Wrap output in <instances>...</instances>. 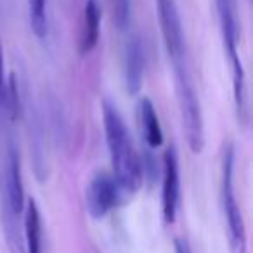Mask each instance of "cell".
<instances>
[{
	"instance_id": "cell-1",
	"label": "cell",
	"mask_w": 253,
	"mask_h": 253,
	"mask_svg": "<svg viewBox=\"0 0 253 253\" xmlns=\"http://www.w3.org/2000/svg\"><path fill=\"white\" fill-rule=\"evenodd\" d=\"M102 122L113 165V180L118 189L120 201H125L134 196L142 184L141 158L135 153L125 122L113 102H102Z\"/></svg>"
},
{
	"instance_id": "cell-2",
	"label": "cell",
	"mask_w": 253,
	"mask_h": 253,
	"mask_svg": "<svg viewBox=\"0 0 253 253\" xmlns=\"http://www.w3.org/2000/svg\"><path fill=\"white\" fill-rule=\"evenodd\" d=\"M25 211V187H23L21 162L16 146L9 144L5 167L0 179V215L7 246L11 253H25L21 215Z\"/></svg>"
},
{
	"instance_id": "cell-3",
	"label": "cell",
	"mask_w": 253,
	"mask_h": 253,
	"mask_svg": "<svg viewBox=\"0 0 253 253\" xmlns=\"http://www.w3.org/2000/svg\"><path fill=\"white\" fill-rule=\"evenodd\" d=\"M173 73H175V88L177 101H179L180 115L184 122V132L187 137V146L194 155H200L205 146V128H203V115H201L200 97H198L196 87H194L193 77H191L189 66H187L186 56L172 61Z\"/></svg>"
},
{
	"instance_id": "cell-4",
	"label": "cell",
	"mask_w": 253,
	"mask_h": 253,
	"mask_svg": "<svg viewBox=\"0 0 253 253\" xmlns=\"http://www.w3.org/2000/svg\"><path fill=\"white\" fill-rule=\"evenodd\" d=\"M220 23V33L224 49L229 56L232 71V90H234V102L238 118L246 122V85L245 70H243L241 57L238 52V14H236V0H215Z\"/></svg>"
},
{
	"instance_id": "cell-5",
	"label": "cell",
	"mask_w": 253,
	"mask_h": 253,
	"mask_svg": "<svg viewBox=\"0 0 253 253\" xmlns=\"http://www.w3.org/2000/svg\"><path fill=\"white\" fill-rule=\"evenodd\" d=\"M222 207H224L231 253H246V227L234 193V146L222 153Z\"/></svg>"
},
{
	"instance_id": "cell-6",
	"label": "cell",
	"mask_w": 253,
	"mask_h": 253,
	"mask_svg": "<svg viewBox=\"0 0 253 253\" xmlns=\"http://www.w3.org/2000/svg\"><path fill=\"white\" fill-rule=\"evenodd\" d=\"M158 11L160 30H162L163 43L172 61L186 56V42H184L182 21H180L179 7L175 0H155Z\"/></svg>"
},
{
	"instance_id": "cell-7",
	"label": "cell",
	"mask_w": 253,
	"mask_h": 253,
	"mask_svg": "<svg viewBox=\"0 0 253 253\" xmlns=\"http://www.w3.org/2000/svg\"><path fill=\"white\" fill-rule=\"evenodd\" d=\"M120 194L113 175L99 172L88 182L85 189V205L92 218H102L118 205Z\"/></svg>"
},
{
	"instance_id": "cell-8",
	"label": "cell",
	"mask_w": 253,
	"mask_h": 253,
	"mask_svg": "<svg viewBox=\"0 0 253 253\" xmlns=\"http://www.w3.org/2000/svg\"><path fill=\"white\" fill-rule=\"evenodd\" d=\"M180 200V172L179 158L173 146H170L163 155V186H162V207L163 218L167 224H172L177 217Z\"/></svg>"
},
{
	"instance_id": "cell-9",
	"label": "cell",
	"mask_w": 253,
	"mask_h": 253,
	"mask_svg": "<svg viewBox=\"0 0 253 253\" xmlns=\"http://www.w3.org/2000/svg\"><path fill=\"white\" fill-rule=\"evenodd\" d=\"M144 47L137 35H132L125 43V54H123V75H125L126 90L130 95H137L142 88L144 80Z\"/></svg>"
},
{
	"instance_id": "cell-10",
	"label": "cell",
	"mask_w": 253,
	"mask_h": 253,
	"mask_svg": "<svg viewBox=\"0 0 253 253\" xmlns=\"http://www.w3.org/2000/svg\"><path fill=\"white\" fill-rule=\"evenodd\" d=\"M102 9L99 0H87L84 7V21H82L80 40H78V52L87 56L95 49L99 42V28H101Z\"/></svg>"
},
{
	"instance_id": "cell-11",
	"label": "cell",
	"mask_w": 253,
	"mask_h": 253,
	"mask_svg": "<svg viewBox=\"0 0 253 253\" xmlns=\"http://www.w3.org/2000/svg\"><path fill=\"white\" fill-rule=\"evenodd\" d=\"M137 122H139V130H141V135L146 141V144H148V148L151 149L160 148L163 144V130L151 99L148 97L139 99Z\"/></svg>"
},
{
	"instance_id": "cell-12",
	"label": "cell",
	"mask_w": 253,
	"mask_h": 253,
	"mask_svg": "<svg viewBox=\"0 0 253 253\" xmlns=\"http://www.w3.org/2000/svg\"><path fill=\"white\" fill-rule=\"evenodd\" d=\"M23 243L25 253H42V217L33 198L26 201L23 211Z\"/></svg>"
},
{
	"instance_id": "cell-13",
	"label": "cell",
	"mask_w": 253,
	"mask_h": 253,
	"mask_svg": "<svg viewBox=\"0 0 253 253\" xmlns=\"http://www.w3.org/2000/svg\"><path fill=\"white\" fill-rule=\"evenodd\" d=\"M45 2L47 0H28L30 21H32V28L39 39H45V35H47Z\"/></svg>"
},
{
	"instance_id": "cell-14",
	"label": "cell",
	"mask_w": 253,
	"mask_h": 253,
	"mask_svg": "<svg viewBox=\"0 0 253 253\" xmlns=\"http://www.w3.org/2000/svg\"><path fill=\"white\" fill-rule=\"evenodd\" d=\"M128 16H130V0H116V23L120 28L126 25Z\"/></svg>"
},
{
	"instance_id": "cell-15",
	"label": "cell",
	"mask_w": 253,
	"mask_h": 253,
	"mask_svg": "<svg viewBox=\"0 0 253 253\" xmlns=\"http://www.w3.org/2000/svg\"><path fill=\"white\" fill-rule=\"evenodd\" d=\"M4 97V56H2V45H0V99Z\"/></svg>"
},
{
	"instance_id": "cell-16",
	"label": "cell",
	"mask_w": 253,
	"mask_h": 253,
	"mask_svg": "<svg viewBox=\"0 0 253 253\" xmlns=\"http://www.w3.org/2000/svg\"><path fill=\"white\" fill-rule=\"evenodd\" d=\"M175 253H189L186 241H182V239H175Z\"/></svg>"
}]
</instances>
